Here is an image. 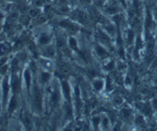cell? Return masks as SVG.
Returning a JSON list of instances; mask_svg holds the SVG:
<instances>
[{
	"mask_svg": "<svg viewBox=\"0 0 157 131\" xmlns=\"http://www.w3.org/2000/svg\"><path fill=\"white\" fill-rule=\"evenodd\" d=\"M27 12H29V16L30 18L35 19L41 14V9H40V7H37V6H34V7H32V9H29Z\"/></svg>",
	"mask_w": 157,
	"mask_h": 131,
	"instance_id": "cell-26",
	"label": "cell"
},
{
	"mask_svg": "<svg viewBox=\"0 0 157 131\" xmlns=\"http://www.w3.org/2000/svg\"><path fill=\"white\" fill-rule=\"evenodd\" d=\"M134 115H135V110L132 107L123 105V107H121L120 111V117L124 124L127 126H133Z\"/></svg>",
	"mask_w": 157,
	"mask_h": 131,
	"instance_id": "cell-4",
	"label": "cell"
},
{
	"mask_svg": "<svg viewBox=\"0 0 157 131\" xmlns=\"http://www.w3.org/2000/svg\"><path fill=\"white\" fill-rule=\"evenodd\" d=\"M32 91V107L36 113H41L43 110V94L39 86L35 85Z\"/></svg>",
	"mask_w": 157,
	"mask_h": 131,
	"instance_id": "cell-1",
	"label": "cell"
},
{
	"mask_svg": "<svg viewBox=\"0 0 157 131\" xmlns=\"http://www.w3.org/2000/svg\"><path fill=\"white\" fill-rule=\"evenodd\" d=\"M133 127L137 128V129H147V127H148L147 118L144 114H141L140 112L136 111L133 120Z\"/></svg>",
	"mask_w": 157,
	"mask_h": 131,
	"instance_id": "cell-16",
	"label": "cell"
},
{
	"mask_svg": "<svg viewBox=\"0 0 157 131\" xmlns=\"http://www.w3.org/2000/svg\"><path fill=\"white\" fill-rule=\"evenodd\" d=\"M2 99H1V95H0V113H1V110H2Z\"/></svg>",
	"mask_w": 157,
	"mask_h": 131,
	"instance_id": "cell-34",
	"label": "cell"
},
{
	"mask_svg": "<svg viewBox=\"0 0 157 131\" xmlns=\"http://www.w3.org/2000/svg\"><path fill=\"white\" fill-rule=\"evenodd\" d=\"M17 107H18V95L13 94L12 97L10 98L9 102H7V106H6L7 113H9V114H12L13 112L16 111Z\"/></svg>",
	"mask_w": 157,
	"mask_h": 131,
	"instance_id": "cell-19",
	"label": "cell"
},
{
	"mask_svg": "<svg viewBox=\"0 0 157 131\" xmlns=\"http://www.w3.org/2000/svg\"><path fill=\"white\" fill-rule=\"evenodd\" d=\"M58 26L60 29H62L63 31H65L66 33L70 35H75L80 31L81 25L77 23L75 21H73L71 18H63L60 19L58 21Z\"/></svg>",
	"mask_w": 157,
	"mask_h": 131,
	"instance_id": "cell-2",
	"label": "cell"
},
{
	"mask_svg": "<svg viewBox=\"0 0 157 131\" xmlns=\"http://www.w3.org/2000/svg\"><path fill=\"white\" fill-rule=\"evenodd\" d=\"M111 103H112L115 107H121L124 104H125V100H124V98L121 97V95L114 94V95H112V98H111Z\"/></svg>",
	"mask_w": 157,
	"mask_h": 131,
	"instance_id": "cell-23",
	"label": "cell"
},
{
	"mask_svg": "<svg viewBox=\"0 0 157 131\" xmlns=\"http://www.w3.org/2000/svg\"><path fill=\"white\" fill-rule=\"evenodd\" d=\"M10 84H11V89L13 94H18L22 89V80L20 79V75L17 72H13L11 75V80H10Z\"/></svg>",
	"mask_w": 157,
	"mask_h": 131,
	"instance_id": "cell-12",
	"label": "cell"
},
{
	"mask_svg": "<svg viewBox=\"0 0 157 131\" xmlns=\"http://www.w3.org/2000/svg\"><path fill=\"white\" fill-rule=\"evenodd\" d=\"M116 68V62L114 60H110L108 59L107 61L104 62V65H103V69L105 71H112Z\"/></svg>",
	"mask_w": 157,
	"mask_h": 131,
	"instance_id": "cell-24",
	"label": "cell"
},
{
	"mask_svg": "<svg viewBox=\"0 0 157 131\" xmlns=\"http://www.w3.org/2000/svg\"><path fill=\"white\" fill-rule=\"evenodd\" d=\"M2 2H4V1H9V0H1Z\"/></svg>",
	"mask_w": 157,
	"mask_h": 131,
	"instance_id": "cell-37",
	"label": "cell"
},
{
	"mask_svg": "<svg viewBox=\"0 0 157 131\" xmlns=\"http://www.w3.org/2000/svg\"><path fill=\"white\" fill-rule=\"evenodd\" d=\"M67 45L69 46V48L75 52H78V50H80L78 41L77 38H75V36H73V35H70V36L67 38Z\"/></svg>",
	"mask_w": 157,
	"mask_h": 131,
	"instance_id": "cell-21",
	"label": "cell"
},
{
	"mask_svg": "<svg viewBox=\"0 0 157 131\" xmlns=\"http://www.w3.org/2000/svg\"><path fill=\"white\" fill-rule=\"evenodd\" d=\"M97 39H98V43H101L102 45H104V46H106L108 49L112 48L113 45H114V43H113V40L114 39L109 36L107 33L102 29V26L98 27L97 29Z\"/></svg>",
	"mask_w": 157,
	"mask_h": 131,
	"instance_id": "cell-5",
	"label": "cell"
},
{
	"mask_svg": "<svg viewBox=\"0 0 157 131\" xmlns=\"http://www.w3.org/2000/svg\"><path fill=\"white\" fill-rule=\"evenodd\" d=\"M12 52V46L6 42H1L0 43V57L7 56Z\"/></svg>",
	"mask_w": 157,
	"mask_h": 131,
	"instance_id": "cell-22",
	"label": "cell"
},
{
	"mask_svg": "<svg viewBox=\"0 0 157 131\" xmlns=\"http://www.w3.org/2000/svg\"><path fill=\"white\" fill-rule=\"evenodd\" d=\"M22 84L24 85V88L29 94H30V89H32L33 84V74L30 71L29 67V68H24L22 72Z\"/></svg>",
	"mask_w": 157,
	"mask_h": 131,
	"instance_id": "cell-14",
	"label": "cell"
},
{
	"mask_svg": "<svg viewBox=\"0 0 157 131\" xmlns=\"http://www.w3.org/2000/svg\"><path fill=\"white\" fill-rule=\"evenodd\" d=\"M156 34H157V32H156Z\"/></svg>",
	"mask_w": 157,
	"mask_h": 131,
	"instance_id": "cell-38",
	"label": "cell"
},
{
	"mask_svg": "<svg viewBox=\"0 0 157 131\" xmlns=\"http://www.w3.org/2000/svg\"><path fill=\"white\" fill-rule=\"evenodd\" d=\"M91 86H92V89L94 90L95 92H103L105 90V86H106V80L104 78L101 77H97L94 79L91 80Z\"/></svg>",
	"mask_w": 157,
	"mask_h": 131,
	"instance_id": "cell-18",
	"label": "cell"
},
{
	"mask_svg": "<svg viewBox=\"0 0 157 131\" xmlns=\"http://www.w3.org/2000/svg\"><path fill=\"white\" fill-rule=\"evenodd\" d=\"M17 58H18L19 61L21 62V63L26 62V61H27V59H29V52H25V50H23V52H22V50L20 49L19 54L17 55Z\"/></svg>",
	"mask_w": 157,
	"mask_h": 131,
	"instance_id": "cell-28",
	"label": "cell"
},
{
	"mask_svg": "<svg viewBox=\"0 0 157 131\" xmlns=\"http://www.w3.org/2000/svg\"><path fill=\"white\" fill-rule=\"evenodd\" d=\"M70 18L77 23L80 25H84V26H87L90 23L89 14L83 9H75L70 12Z\"/></svg>",
	"mask_w": 157,
	"mask_h": 131,
	"instance_id": "cell-3",
	"label": "cell"
},
{
	"mask_svg": "<svg viewBox=\"0 0 157 131\" xmlns=\"http://www.w3.org/2000/svg\"><path fill=\"white\" fill-rule=\"evenodd\" d=\"M148 3L149 4H152V6H157V0H148Z\"/></svg>",
	"mask_w": 157,
	"mask_h": 131,
	"instance_id": "cell-33",
	"label": "cell"
},
{
	"mask_svg": "<svg viewBox=\"0 0 157 131\" xmlns=\"http://www.w3.org/2000/svg\"><path fill=\"white\" fill-rule=\"evenodd\" d=\"M120 12H123V7L118 2H108L105 6H104V14L106 16H113V15L117 14Z\"/></svg>",
	"mask_w": 157,
	"mask_h": 131,
	"instance_id": "cell-13",
	"label": "cell"
},
{
	"mask_svg": "<svg viewBox=\"0 0 157 131\" xmlns=\"http://www.w3.org/2000/svg\"><path fill=\"white\" fill-rule=\"evenodd\" d=\"M60 88H61V94H62L63 99L65 100V102L72 103V88L71 84L67 81V80H62L60 83Z\"/></svg>",
	"mask_w": 157,
	"mask_h": 131,
	"instance_id": "cell-9",
	"label": "cell"
},
{
	"mask_svg": "<svg viewBox=\"0 0 157 131\" xmlns=\"http://www.w3.org/2000/svg\"><path fill=\"white\" fill-rule=\"evenodd\" d=\"M131 83H132L131 78L129 77V75H126V77H125V85H126V86H130Z\"/></svg>",
	"mask_w": 157,
	"mask_h": 131,
	"instance_id": "cell-32",
	"label": "cell"
},
{
	"mask_svg": "<svg viewBox=\"0 0 157 131\" xmlns=\"http://www.w3.org/2000/svg\"><path fill=\"white\" fill-rule=\"evenodd\" d=\"M19 22L21 24H23V25H27V24H29V22H30V17L29 16V14H22V15H19Z\"/></svg>",
	"mask_w": 157,
	"mask_h": 131,
	"instance_id": "cell-27",
	"label": "cell"
},
{
	"mask_svg": "<svg viewBox=\"0 0 157 131\" xmlns=\"http://www.w3.org/2000/svg\"><path fill=\"white\" fill-rule=\"evenodd\" d=\"M38 64L40 65L41 69L47 70V71L54 72L56 70V64L54 62V59H49V58L40 56L38 58Z\"/></svg>",
	"mask_w": 157,
	"mask_h": 131,
	"instance_id": "cell-11",
	"label": "cell"
},
{
	"mask_svg": "<svg viewBox=\"0 0 157 131\" xmlns=\"http://www.w3.org/2000/svg\"><path fill=\"white\" fill-rule=\"evenodd\" d=\"M4 18V14L2 13V11H0V20H2Z\"/></svg>",
	"mask_w": 157,
	"mask_h": 131,
	"instance_id": "cell-35",
	"label": "cell"
},
{
	"mask_svg": "<svg viewBox=\"0 0 157 131\" xmlns=\"http://www.w3.org/2000/svg\"><path fill=\"white\" fill-rule=\"evenodd\" d=\"M40 52H41L42 57H46V58H49V59H55L56 56H57V47H56V45L50 43L48 45H45V46H41Z\"/></svg>",
	"mask_w": 157,
	"mask_h": 131,
	"instance_id": "cell-17",
	"label": "cell"
},
{
	"mask_svg": "<svg viewBox=\"0 0 157 131\" xmlns=\"http://www.w3.org/2000/svg\"><path fill=\"white\" fill-rule=\"evenodd\" d=\"M154 119H155V120H154V121H155V123H156V126H157V111H156L155 113H154Z\"/></svg>",
	"mask_w": 157,
	"mask_h": 131,
	"instance_id": "cell-36",
	"label": "cell"
},
{
	"mask_svg": "<svg viewBox=\"0 0 157 131\" xmlns=\"http://www.w3.org/2000/svg\"><path fill=\"white\" fill-rule=\"evenodd\" d=\"M52 41H54V35L52 34L49 29L40 31L39 34L37 35V44L40 47L52 43Z\"/></svg>",
	"mask_w": 157,
	"mask_h": 131,
	"instance_id": "cell-7",
	"label": "cell"
},
{
	"mask_svg": "<svg viewBox=\"0 0 157 131\" xmlns=\"http://www.w3.org/2000/svg\"><path fill=\"white\" fill-rule=\"evenodd\" d=\"M93 52H94L95 57L98 58V59L103 62H105V61H107L108 59H110V55H109L110 54V50L101 43L94 44V46H93Z\"/></svg>",
	"mask_w": 157,
	"mask_h": 131,
	"instance_id": "cell-10",
	"label": "cell"
},
{
	"mask_svg": "<svg viewBox=\"0 0 157 131\" xmlns=\"http://www.w3.org/2000/svg\"><path fill=\"white\" fill-rule=\"evenodd\" d=\"M91 127L93 130L101 129V114L100 115H93L91 118Z\"/></svg>",
	"mask_w": 157,
	"mask_h": 131,
	"instance_id": "cell-25",
	"label": "cell"
},
{
	"mask_svg": "<svg viewBox=\"0 0 157 131\" xmlns=\"http://www.w3.org/2000/svg\"><path fill=\"white\" fill-rule=\"evenodd\" d=\"M11 91V84H10V79L7 75H4L3 79L1 80V88H0V95L2 99V104L6 106L9 101V94Z\"/></svg>",
	"mask_w": 157,
	"mask_h": 131,
	"instance_id": "cell-8",
	"label": "cell"
},
{
	"mask_svg": "<svg viewBox=\"0 0 157 131\" xmlns=\"http://www.w3.org/2000/svg\"><path fill=\"white\" fill-rule=\"evenodd\" d=\"M152 17H153L154 21H155L157 24V6H155L152 9Z\"/></svg>",
	"mask_w": 157,
	"mask_h": 131,
	"instance_id": "cell-31",
	"label": "cell"
},
{
	"mask_svg": "<svg viewBox=\"0 0 157 131\" xmlns=\"http://www.w3.org/2000/svg\"><path fill=\"white\" fill-rule=\"evenodd\" d=\"M150 103H151V106L153 108L154 112H156L157 111V97H154L153 99L150 101Z\"/></svg>",
	"mask_w": 157,
	"mask_h": 131,
	"instance_id": "cell-30",
	"label": "cell"
},
{
	"mask_svg": "<svg viewBox=\"0 0 157 131\" xmlns=\"http://www.w3.org/2000/svg\"><path fill=\"white\" fill-rule=\"evenodd\" d=\"M135 109L137 112H140L146 118H153L154 117V110L151 106L150 101H145V102H136L134 104Z\"/></svg>",
	"mask_w": 157,
	"mask_h": 131,
	"instance_id": "cell-6",
	"label": "cell"
},
{
	"mask_svg": "<svg viewBox=\"0 0 157 131\" xmlns=\"http://www.w3.org/2000/svg\"><path fill=\"white\" fill-rule=\"evenodd\" d=\"M87 75H88V78H89L90 80H92V79H94V78H97L98 77V72L95 69H88L87 70Z\"/></svg>",
	"mask_w": 157,
	"mask_h": 131,
	"instance_id": "cell-29",
	"label": "cell"
},
{
	"mask_svg": "<svg viewBox=\"0 0 157 131\" xmlns=\"http://www.w3.org/2000/svg\"><path fill=\"white\" fill-rule=\"evenodd\" d=\"M111 128H112V124L109 119V115L107 113H101V129L109 130Z\"/></svg>",
	"mask_w": 157,
	"mask_h": 131,
	"instance_id": "cell-20",
	"label": "cell"
},
{
	"mask_svg": "<svg viewBox=\"0 0 157 131\" xmlns=\"http://www.w3.org/2000/svg\"><path fill=\"white\" fill-rule=\"evenodd\" d=\"M37 77H38V82L40 83V85H42V86H47L52 80V72L41 69L38 71Z\"/></svg>",
	"mask_w": 157,
	"mask_h": 131,
	"instance_id": "cell-15",
	"label": "cell"
}]
</instances>
